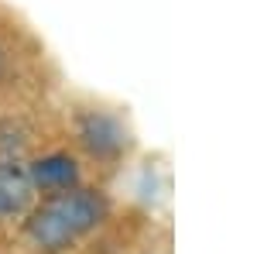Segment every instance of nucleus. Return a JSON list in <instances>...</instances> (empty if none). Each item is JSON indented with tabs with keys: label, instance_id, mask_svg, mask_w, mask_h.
I'll return each mask as SVG.
<instances>
[{
	"label": "nucleus",
	"instance_id": "f257e3e1",
	"mask_svg": "<svg viewBox=\"0 0 257 254\" xmlns=\"http://www.w3.org/2000/svg\"><path fill=\"white\" fill-rule=\"evenodd\" d=\"M110 216V199L96 189H69V193L41 196L38 206L28 210L24 234L35 240V247L48 254H59L72 247L79 237L93 234L99 223Z\"/></svg>",
	"mask_w": 257,
	"mask_h": 254
},
{
	"label": "nucleus",
	"instance_id": "20e7f679",
	"mask_svg": "<svg viewBox=\"0 0 257 254\" xmlns=\"http://www.w3.org/2000/svg\"><path fill=\"white\" fill-rule=\"evenodd\" d=\"M35 206V189L28 182V172L18 161H0V220L21 216Z\"/></svg>",
	"mask_w": 257,
	"mask_h": 254
},
{
	"label": "nucleus",
	"instance_id": "7ed1b4c3",
	"mask_svg": "<svg viewBox=\"0 0 257 254\" xmlns=\"http://www.w3.org/2000/svg\"><path fill=\"white\" fill-rule=\"evenodd\" d=\"M28 182H31V189L41 196H55V193H69V189H76L79 186V161L69 155V151H48V155L35 158L28 168Z\"/></svg>",
	"mask_w": 257,
	"mask_h": 254
},
{
	"label": "nucleus",
	"instance_id": "39448f33",
	"mask_svg": "<svg viewBox=\"0 0 257 254\" xmlns=\"http://www.w3.org/2000/svg\"><path fill=\"white\" fill-rule=\"evenodd\" d=\"M4 69H7V62H4V52H0V79H4Z\"/></svg>",
	"mask_w": 257,
	"mask_h": 254
},
{
	"label": "nucleus",
	"instance_id": "f03ea898",
	"mask_svg": "<svg viewBox=\"0 0 257 254\" xmlns=\"http://www.w3.org/2000/svg\"><path fill=\"white\" fill-rule=\"evenodd\" d=\"M76 134L79 144L99 161H113L117 155H123L127 148V131L113 114H103V110H86L76 117Z\"/></svg>",
	"mask_w": 257,
	"mask_h": 254
}]
</instances>
